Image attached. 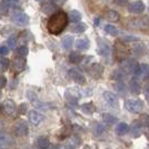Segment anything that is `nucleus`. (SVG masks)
I'll list each match as a JSON object with an SVG mask.
<instances>
[{
    "label": "nucleus",
    "mask_w": 149,
    "mask_h": 149,
    "mask_svg": "<svg viewBox=\"0 0 149 149\" xmlns=\"http://www.w3.org/2000/svg\"><path fill=\"white\" fill-rule=\"evenodd\" d=\"M68 24V16L62 11L52 15L48 20L47 28L48 31L52 35H59L61 33L62 30L66 28V26Z\"/></svg>",
    "instance_id": "obj_1"
},
{
    "label": "nucleus",
    "mask_w": 149,
    "mask_h": 149,
    "mask_svg": "<svg viewBox=\"0 0 149 149\" xmlns=\"http://www.w3.org/2000/svg\"><path fill=\"white\" fill-rule=\"evenodd\" d=\"M129 26L134 29L146 30L149 28V18L148 17H141V18L132 19L129 21Z\"/></svg>",
    "instance_id": "obj_2"
},
{
    "label": "nucleus",
    "mask_w": 149,
    "mask_h": 149,
    "mask_svg": "<svg viewBox=\"0 0 149 149\" xmlns=\"http://www.w3.org/2000/svg\"><path fill=\"white\" fill-rule=\"evenodd\" d=\"M126 108L128 109V111L137 113L143 110V102L138 99H130L126 101Z\"/></svg>",
    "instance_id": "obj_3"
},
{
    "label": "nucleus",
    "mask_w": 149,
    "mask_h": 149,
    "mask_svg": "<svg viewBox=\"0 0 149 149\" xmlns=\"http://www.w3.org/2000/svg\"><path fill=\"white\" fill-rule=\"evenodd\" d=\"M102 98H104V101L105 104L109 108H117L118 107V100H117V97L111 93H108L106 91L102 95Z\"/></svg>",
    "instance_id": "obj_4"
},
{
    "label": "nucleus",
    "mask_w": 149,
    "mask_h": 149,
    "mask_svg": "<svg viewBox=\"0 0 149 149\" xmlns=\"http://www.w3.org/2000/svg\"><path fill=\"white\" fill-rule=\"evenodd\" d=\"M11 19H13V21L15 22V24L20 25V26L27 25L28 21H29L28 16H27L25 13H21V11H16V13L11 16Z\"/></svg>",
    "instance_id": "obj_5"
},
{
    "label": "nucleus",
    "mask_w": 149,
    "mask_h": 149,
    "mask_svg": "<svg viewBox=\"0 0 149 149\" xmlns=\"http://www.w3.org/2000/svg\"><path fill=\"white\" fill-rule=\"evenodd\" d=\"M26 67V59L24 57H18V58H15V60L13 61L11 65V68L15 72H21Z\"/></svg>",
    "instance_id": "obj_6"
},
{
    "label": "nucleus",
    "mask_w": 149,
    "mask_h": 149,
    "mask_svg": "<svg viewBox=\"0 0 149 149\" xmlns=\"http://www.w3.org/2000/svg\"><path fill=\"white\" fill-rule=\"evenodd\" d=\"M69 76H70V78L74 81V82H77V84H79V85H82V84H85V76L81 74L79 70H77V69H70L69 70Z\"/></svg>",
    "instance_id": "obj_7"
},
{
    "label": "nucleus",
    "mask_w": 149,
    "mask_h": 149,
    "mask_svg": "<svg viewBox=\"0 0 149 149\" xmlns=\"http://www.w3.org/2000/svg\"><path fill=\"white\" fill-rule=\"evenodd\" d=\"M128 10H129V13L138 15V13H143V10H145V5H143V1L138 0V1H135V2H132V3L129 5Z\"/></svg>",
    "instance_id": "obj_8"
},
{
    "label": "nucleus",
    "mask_w": 149,
    "mask_h": 149,
    "mask_svg": "<svg viewBox=\"0 0 149 149\" xmlns=\"http://www.w3.org/2000/svg\"><path fill=\"white\" fill-rule=\"evenodd\" d=\"M102 71H104V68L102 66H100L98 63H95V65H91L89 68H88V74H90L93 78H99L100 76L102 74Z\"/></svg>",
    "instance_id": "obj_9"
},
{
    "label": "nucleus",
    "mask_w": 149,
    "mask_h": 149,
    "mask_svg": "<svg viewBox=\"0 0 149 149\" xmlns=\"http://www.w3.org/2000/svg\"><path fill=\"white\" fill-rule=\"evenodd\" d=\"M116 50H117L118 57H120L121 59H123V58H126L127 55H128V52H129L128 47H127L126 44H124L123 41H117V42H116Z\"/></svg>",
    "instance_id": "obj_10"
},
{
    "label": "nucleus",
    "mask_w": 149,
    "mask_h": 149,
    "mask_svg": "<svg viewBox=\"0 0 149 149\" xmlns=\"http://www.w3.org/2000/svg\"><path fill=\"white\" fill-rule=\"evenodd\" d=\"M29 119L33 125H39L45 119V116L38 110H31L29 113Z\"/></svg>",
    "instance_id": "obj_11"
},
{
    "label": "nucleus",
    "mask_w": 149,
    "mask_h": 149,
    "mask_svg": "<svg viewBox=\"0 0 149 149\" xmlns=\"http://www.w3.org/2000/svg\"><path fill=\"white\" fill-rule=\"evenodd\" d=\"M136 74L140 78H146L149 76V66L146 65V63H143L139 66V68L137 70Z\"/></svg>",
    "instance_id": "obj_12"
},
{
    "label": "nucleus",
    "mask_w": 149,
    "mask_h": 149,
    "mask_svg": "<svg viewBox=\"0 0 149 149\" xmlns=\"http://www.w3.org/2000/svg\"><path fill=\"white\" fill-rule=\"evenodd\" d=\"M74 46H76V48L78 50L84 51V50H87L89 48V41H88L87 39H78L76 41Z\"/></svg>",
    "instance_id": "obj_13"
},
{
    "label": "nucleus",
    "mask_w": 149,
    "mask_h": 149,
    "mask_svg": "<svg viewBox=\"0 0 149 149\" xmlns=\"http://www.w3.org/2000/svg\"><path fill=\"white\" fill-rule=\"evenodd\" d=\"M129 89L132 93H140V85L139 81L137 80L136 78H132L129 82Z\"/></svg>",
    "instance_id": "obj_14"
},
{
    "label": "nucleus",
    "mask_w": 149,
    "mask_h": 149,
    "mask_svg": "<svg viewBox=\"0 0 149 149\" xmlns=\"http://www.w3.org/2000/svg\"><path fill=\"white\" fill-rule=\"evenodd\" d=\"M27 132H28V127L25 123H20L16 127V134L18 136H25V135H27Z\"/></svg>",
    "instance_id": "obj_15"
},
{
    "label": "nucleus",
    "mask_w": 149,
    "mask_h": 149,
    "mask_svg": "<svg viewBox=\"0 0 149 149\" xmlns=\"http://www.w3.org/2000/svg\"><path fill=\"white\" fill-rule=\"evenodd\" d=\"M128 130H129V126L127 124H125V123H120L116 127V132L118 135H125V134L128 132Z\"/></svg>",
    "instance_id": "obj_16"
},
{
    "label": "nucleus",
    "mask_w": 149,
    "mask_h": 149,
    "mask_svg": "<svg viewBox=\"0 0 149 149\" xmlns=\"http://www.w3.org/2000/svg\"><path fill=\"white\" fill-rule=\"evenodd\" d=\"M68 19L71 22H78V21H80L81 15H80V13L77 11V10H71L68 15Z\"/></svg>",
    "instance_id": "obj_17"
},
{
    "label": "nucleus",
    "mask_w": 149,
    "mask_h": 149,
    "mask_svg": "<svg viewBox=\"0 0 149 149\" xmlns=\"http://www.w3.org/2000/svg\"><path fill=\"white\" fill-rule=\"evenodd\" d=\"M5 110L9 115H13V112L16 111V105L13 100H7L6 104H5Z\"/></svg>",
    "instance_id": "obj_18"
},
{
    "label": "nucleus",
    "mask_w": 149,
    "mask_h": 149,
    "mask_svg": "<svg viewBox=\"0 0 149 149\" xmlns=\"http://www.w3.org/2000/svg\"><path fill=\"white\" fill-rule=\"evenodd\" d=\"M72 45H74V38L71 37V36L65 37L62 39V47H63V49H70L72 47Z\"/></svg>",
    "instance_id": "obj_19"
},
{
    "label": "nucleus",
    "mask_w": 149,
    "mask_h": 149,
    "mask_svg": "<svg viewBox=\"0 0 149 149\" xmlns=\"http://www.w3.org/2000/svg\"><path fill=\"white\" fill-rule=\"evenodd\" d=\"M87 29V26L85 24H76L74 26L71 27V32H74V33H81Z\"/></svg>",
    "instance_id": "obj_20"
},
{
    "label": "nucleus",
    "mask_w": 149,
    "mask_h": 149,
    "mask_svg": "<svg viewBox=\"0 0 149 149\" xmlns=\"http://www.w3.org/2000/svg\"><path fill=\"white\" fill-rule=\"evenodd\" d=\"M56 10V3L54 2H47L42 6V11L45 13H51Z\"/></svg>",
    "instance_id": "obj_21"
},
{
    "label": "nucleus",
    "mask_w": 149,
    "mask_h": 149,
    "mask_svg": "<svg viewBox=\"0 0 149 149\" xmlns=\"http://www.w3.org/2000/svg\"><path fill=\"white\" fill-rule=\"evenodd\" d=\"M81 110H82V112H85V113H87V115H90V113H93V112L95 111V106H93L91 102L84 104V105L81 106Z\"/></svg>",
    "instance_id": "obj_22"
},
{
    "label": "nucleus",
    "mask_w": 149,
    "mask_h": 149,
    "mask_svg": "<svg viewBox=\"0 0 149 149\" xmlns=\"http://www.w3.org/2000/svg\"><path fill=\"white\" fill-rule=\"evenodd\" d=\"M102 119H104V121H105L106 124L110 125V126H112V125L117 121V118L113 117L110 113H104V115H102Z\"/></svg>",
    "instance_id": "obj_23"
},
{
    "label": "nucleus",
    "mask_w": 149,
    "mask_h": 149,
    "mask_svg": "<svg viewBox=\"0 0 149 149\" xmlns=\"http://www.w3.org/2000/svg\"><path fill=\"white\" fill-rule=\"evenodd\" d=\"M105 18L107 19V20H109V21H117L119 18V13H116V11L110 10V11H107V13H106Z\"/></svg>",
    "instance_id": "obj_24"
},
{
    "label": "nucleus",
    "mask_w": 149,
    "mask_h": 149,
    "mask_svg": "<svg viewBox=\"0 0 149 149\" xmlns=\"http://www.w3.org/2000/svg\"><path fill=\"white\" fill-rule=\"evenodd\" d=\"M69 60L72 63H79L82 60V56L78 52H71L70 56H69Z\"/></svg>",
    "instance_id": "obj_25"
},
{
    "label": "nucleus",
    "mask_w": 149,
    "mask_h": 149,
    "mask_svg": "<svg viewBox=\"0 0 149 149\" xmlns=\"http://www.w3.org/2000/svg\"><path fill=\"white\" fill-rule=\"evenodd\" d=\"M131 135L134 137H138L141 135V125L139 123L134 125V127L131 128Z\"/></svg>",
    "instance_id": "obj_26"
},
{
    "label": "nucleus",
    "mask_w": 149,
    "mask_h": 149,
    "mask_svg": "<svg viewBox=\"0 0 149 149\" xmlns=\"http://www.w3.org/2000/svg\"><path fill=\"white\" fill-rule=\"evenodd\" d=\"M99 52L100 55H102V56H108L109 55V52H110V49H109V46L106 44V42H102V44L99 45Z\"/></svg>",
    "instance_id": "obj_27"
},
{
    "label": "nucleus",
    "mask_w": 149,
    "mask_h": 149,
    "mask_svg": "<svg viewBox=\"0 0 149 149\" xmlns=\"http://www.w3.org/2000/svg\"><path fill=\"white\" fill-rule=\"evenodd\" d=\"M105 31L107 32V33H109L110 36H116V35L118 33V30H117V28H116L115 26H112V25L105 26Z\"/></svg>",
    "instance_id": "obj_28"
},
{
    "label": "nucleus",
    "mask_w": 149,
    "mask_h": 149,
    "mask_svg": "<svg viewBox=\"0 0 149 149\" xmlns=\"http://www.w3.org/2000/svg\"><path fill=\"white\" fill-rule=\"evenodd\" d=\"M38 146L39 147H41V148H46V147H48V145H49V140H48V138L47 137H40L39 139H38Z\"/></svg>",
    "instance_id": "obj_29"
},
{
    "label": "nucleus",
    "mask_w": 149,
    "mask_h": 149,
    "mask_svg": "<svg viewBox=\"0 0 149 149\" xmlns=\"http://www.w3.org/2000/svg\"><path fill=\"white\" fill-rule=\"evenodd\" d=\"M139 124L141 125V127L143 128H149V116L148 115H143L140 117V121Z\"/></svg>",
    "instance_id": "obj_30"
},
{
    "label": "nucleus",
    "mask_w": 149,
    "mask_h": 149,
    "mask_svg": "<svg viewBox=\"0 0 149 149\" xmlns=\"http://www.w3.org/2000/svg\"><path fill=\"white\" fill-rule=\"evenodd\" d=\"M17 54H18L19 57H24L25 58L27 55H28V48L26 46H21L17 49Z\"/></svg>",
    "instance_id": "obj_31"
},
{
    "label": "nucleus",
    "mask_w": 149,
    "mask_h": 149,
    "mask_svg": "<svg viewBox=\"0 0 149 149\" xmlns=\"http://www.w3.org/2000/svg\"><path fill=\"white\" fill-rule=\"evenodd\" d=\"M9 65H10V62H9V60L8 59H1L0 60V70L1 71H6L7 69L9 68Z\"/></svg>",
    "instance_id": "obj_32"
},
{
    "label": "nucleus",
    "mask_w": 149,
    "mask_h": 149,
    "mask_svg": "<svg viewBox=\"0 0 149 149\" xmlns=\"http://www.w3.org/2000/svg\"><path fill=\"white\" fill-rule=\"evenodd\" d=\"M16 45H17V40L15 37H11L8 39V46L10 49H15L16 48Z\"/></svg>",
    "instance_id": "obj_33"
},
{
    "label": "nucleus",
    "mask_w": 149,
    "mask_h": 149,
    "mask_svg": "<svg viewBox=\"0 0 149 149\" xmlns=\"http://www.w3.org/2000/svg\"><path fill=\"white\" fill-rule=\"evenodd\" d=\"M115 88H116V90H118L119 93H123L125 89V85L123 82H117V84L115 85Z\"/></svg>",
    "instance_id": "obj_34"
},
{
    "label": "nucleus",
    "mask_w": 149,
    "mask_h": 149,
    "mask_svg": "<svg viewBox=\"0 0 149 149\" xmlns=\"http://www.w3.org/2000/svg\"><path fill=\"white\" fill-rule=\"evenodd\" d=\"M96 132H97V135H101L102 132H105V127H104L102 125L98 124V125H97V129H96Z\"/></svg>",
    "instance_id": "obj_35"
},
{
    "label": "nucleus",
    "mask_w": 149,
    "mask_h": 149,
    "mask_svg": "<svg viewBox=\"0 0 149 149\" xmlns=\"http://www.w3.org/2000/svg\"><path fill=\"white\" fill-rule=\"evenodd\" d=\"M18 110L21 115L26 113V110H27V104H21V105L18 107Z\"/></svg>",
    "instance_id": "obj_36"
},
{
    "label": "nucleus",
    "mask_w": 149,
    "mask_h": 149,
    "mask_svg": "<svg viewBox=\"0 0 149 149\" xmlns=\"http://www.w3.org/2000/svg\"><path fill=\"white\" fill-rule=\"evenodd\" d=\"M8 51H9V48H7V47H5V46L0 47V55H2V56H6L7 54H8Z\"/></svg>",
    "instance_id": "obj_37"
},
{
    "label": "nucleus",
    "mask_w": 149,
    "mask_h": 149,
    "mask_svg": "<svg viewBox=\"0 0 149 149\" xmlns=\"http://www.w3.org/2000/svg\"><path fill=\"white\" fill-rule=\"evenodd\" d=\"M8 141H9V138L8 137L5 136V135H0V143H2V145H5Z\"/></svg>",
    "instance_id": "obj_38"
},
{
    "label": "nucleus",
    "mask_w": 149,
    "mask_h": 149,
    "mask_svg": "<svg viewBox=\"0 0 149 149\" xmlns=\"http://www.w3.org/2000/svg\"><path fill=\"white\" fill-rule=\"evenodd\" d=\"M6 84H7L6 78L3 76H0V88H3L6 86Z\"/></svg>",
    "instance_id": "obj_39"
},
{
    "label": "nucleus",
    "mask_w": 149,
    "mask_h": 149,
    "mask_svg": "<svg viewBox=\"0 0 149 149\" xmlns=\"http://www.w3.org/2000/svg\"><path fill=\"white\" fill-rule=\"evenodd\" d=\"M115 74H117V76H113V78H116L117 80H119V79H123V77H124V74H121V71H119V70H117Z\"/></svg>",
    "instance_id": "obj_40"
},
{
    "label": "nucleus",
    "mask_w": 149,
    "mask_h": 149,
    "mask_svg": "<svg viewBox=\"0 0 149 149\" xmlns=\"http://www.w3.org/2000/svg\"><path fill=\"white\" fill-rule=\"evenodd\" d=\"M115 2L119 6H125V5H127L128 0H115Z\"/></svg>",
    "instance_id": "obj_41"
},
{
    "label": "nucleus",
    "mask_w": 149,
    "mask_h": 149,
    "mask_svg": "<svg viewBox=\"0 0 149 149\" xmlns=\"http://www.w3.org/2000/svg\"><path fill=\"white\" fill-rule=\"evenodd\" d=\"M7 3H8V6L9 7L15 6V5L17 3V0H7Z\"/></svg>",
    "instance_id": "obj_42"
},
{
    "label": "nucleus",
    "mask_w": 149,
    "mask_h": 149,
    "mask_svg": "<svg viewBox=\"0 0 149 149\" xmlns=\"http://www.w3.org/2000/svg\"><path fill=\"white\" fill-rule=\"evenodd\" d=\"M52 2H54V3H56V5H61V3L65 2V0H54Z\"/></svg>",
    "instance_id": "obj_43"
},
{
    "label": "nucleus",
    "mask_w": 149,
    "mask_h": 149,
    "mask_svg": "<svg viewBox=\"0 0 149 149\" xmlns=\"http://www.w3.org/2000/svg\"><path fill=\"white\" fill-rule=\"evenodd\" d=\"M145 95H146L147 97H149V86H146V87H145Z\"/></svg>",
    "instance_id": "obj_44"
},
{
    "label": "nucleus",
    "mask_w": 149,
    "mask_h": 149,
    "mask_svg": "<svg viewBox=\"0 0 149 149\" xmlns=\"http://www.w3.org/2000/svg\"><path fill=\"white\" fill-rule=\"evenodd\" d=\"M98 24H99V18H97V19H96V20H95V25L97 26V25H98Z\"/></svg>",
    "instance_id": "obj_45"
},
{
    "label": "nucleus",
    "mask_w": 149,
    "mask_h": 149,
    "mask_svg": "<svg viewBox=\"0 0 149 149\" xmlns=\"http://www.w3.org/2000/svg\"><path fill=\"white\" fill-rule=\"evenodd\" d=\"M0 112H1V106H0Z\"/></svg>",
    "instance_id": "obj_46"
},
{
    "label": "nucleus",
    "mask_w": 149,
    "mask_h": 149,
    "mask_svg": "<svg viewBox=\"0 0 149 149\" xmlns=\"http://www.w3.org/2000/svg\"><path fill=\"white\" fill-rule=\"evenodd\" d=\"M37 1H44V0H37Z\"/></svg>",
    "instance_id": "obj_47"
},
{
    "label": "nucleus",
    "mask_w": 149,
    "mask_h": 149,
    "mask_svg": "<svg viewBox=\"0 0 149 149\" xmlns=\"http://www.w3.org/2000/svg\"><path fill=\"white\" fill-rule=\"evenodd\" d=\"M0 149H1V148H0Z\"/></svg>",
    "instance_id": "obj_48"
}]
</instances>
